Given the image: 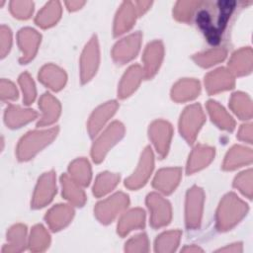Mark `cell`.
Returning a JSON list of instances; mask_svg holds the SVG:
<instances>
[{"instance_id": "obj_16", "label": "cell", "mask_w": 253, "mask_h": 253, "mask_svg": "<svg viewBox=\"0 0 253 253\" xmlns=\"http://www.w3.org/2000/svg\"><path fill=\"white\" fill-rule=\"evenodd\" d=\"M179 170L171 169V170H163L161 171L154 182L155 187L161 189L164 192L171 191L178 182L179 179Z\"/></svg>"}, {"instance_id": "obj_7", "label": "cell", "mask_w": 253, "mask_h": 253, "mask_svg": "<svg viewBox=\"0 0 253 253\" xmlns=\"http://www.w3.org/2000/svg\"><path fill=\"white\" fill-rule=\"evenodd\" d=\"M54 193V184H53V175L46 174L44 175L38 187L35 196L34 204L37 207H42L45 203H47Z\"/></svg>"}, {"instance_id": "obj_5", "label": "cell", "mask_w": 253, "mask_h": 253, "mask_svg": "<svg viewBox=\"0 0 253 253\" xmlns=\"http://www.w3.org/2000/svg\"><path fill=\"white\" fill-rule=\"evenodd\" d=\"M148 203L152 210V224L154 226L166 224L170 218V209L167 202L157 195H151L148 198Z\"/></svg>"}, {"instance_id": "obj_38", "label": "cell", "mask_w": 253, "mask_h": 253, "mask_svg": "<svg viewBox=\"0 0 253 253\" xmlns=\"http://www.w3.org/2000/svg\"><path fill=\"white\" fill-rule=\"evenodd\" d=\"M223 57H224V52L221 50H216V51L207 53L205 54V56H199V61L201 62V64L210 65L214 61L222 59Z\"/></svg>"}, {"instance_id": "obj_20", "label": "cell", "mask_w": 253, "mask_h": 253, "mask_svg": "<svg viewBox=\"0 0 253 253\" xmlns=\"http://www.w3.org/2000/svg\"><path fill=\"white\" fill-rule=\"evenodd\" d=\"M49 243V236L43 227L38 225L33 228L30 239V248L32 251H42Z\"/></svg>"}, {"instance_id": "obj_32", "label": "cell", "mask_w": 253, "mask_h": 253, "mask_svg": "<svg viewBox=\"0 0 253 253\" xmlns=\"http://www.w3.org/2000/svg\"><path fill=\"white\" fill-rule=\"evenodd\" d=\"M62 184L64 186V194L67 197V199L71 200L72 202L76 204H82L84 201L83 193L75 187L73 183H71L70 180H68L65 176L62 178Z\"/></svg>"}, {"instance_id": "obj_40", "label": "cell", "mask_w": 253, "mask_h": 253, "mask_svg": "<svg viewBox=\"0 0 253 253\" xmlns=\"http://www.w3.org/2000/svg\"><path fill=\"white\" fill-rule=\"evenodd\" d=\"M17 92L15 91L14 86L6 81H2V97L3 98H15Z\"/></svg>"}, {"instance_id": "obj_43", "label": "cell", "mask_w": 253, "mask_h": 253, "mask_svg": "<svg viewBox=\"0 0 253 253\" xmlns=\"http://www.w3.org/2000/svg\"><path fill=\"white\" fill-rule=\"evenodd\" d=\"M183 251H189V252H197V251H202V249H200L199 247H188V248H184Z\"/></svg>"}, {"instance_id": "obj_9", "label": "cell", "mask_w": 253, "mask_h": 253, "mask_svg": "<svg viewBox=\"0 0 253 253\" xmlns=\"http://www.w3.org/2000/svg\"><path fill=\"white\" fill-rule=\"evenodd\" d=\"M151 168H152V154L149 149H146V151L144 152L143 158L141 160V164L139 165V168L137 169L135 175L129 178L126 184L130 188H135L140 186L146 180L149 172L151 171Z\"/></svg>"}, {"instance_id": "obj_15", "label": "cell", "mask_w": 253, "mask_h": 253, "mask_svg": "<svg viewBox=\"0 0 253 253\" xmlns=\"http://www.w3.org/2000/svg\"><path fill=\"white\" fill-rule=\"evenodd\" d=\"M152 138L159 152L165 153L170 137V127L167 124L157 123L152 126Z\"/></svg>"}, {"instance_id": "obj_4", "label": "cell", "mask_w": 253, "mask_h": 253, "mask_svg": "<svg viewBox=\"0 0 253 253\" xmlns=\"http://www.w3.org/2000/svg\"><path fill=\"white\" fill-rule=\"evenodd\" d=\"M126 197L124 195L119 194L112 197L110 200H107L98 205L97 215L99 218L105 222H108L110 219H112L117 214V211L122 210L126 204Z\"/></svg>"}, {"instance_id": "obj_39", "label": "cell", "mask_w": 253, "mask_h": 253, "mask_svg": "<svg viewBox=\"0 0 253 253\" xmlns=\"http://www.w3.org/2000/svg\"><path fill=\"white\" fill-rule=\"evenodd\" d=\"M251 172L250 171H248L247 173H243V175L242 176H240L237 180H236V186H238L240 189H241V191H243L244 193H246L249 197H250V193H251V182H248V183H246L247 182V179L249 178V177H251V174H250ZM251 180V178L250 179H248V181H250Z\"/></svg>"}, {"instance_id": "obj_28", "label": "cell", "mask_w": 253, "mask_h": 253, "mask_svg": "<svg viewBox=\"0 0 253 253\" xmlns=\"http://www.w3.org/2000/svg\"><path fill=\"white\" fill-rule=\"evenodd\" d=\"M8 111V110H7ZM36 114L31 111H23L18 108H11L7 112L6 118L7 123L11 126H18L21 124H25L26 122L30 121L31 119L35 118Z\"/></svg>"}, {"instance_id": "obj_6", "label": "cell", "mask_w": 253, "mask_h": 253, "mask_svg": "<svg viewBox=\"0 0 253 253\" xmlns=\"http://www.w3.org/2000/svg\"><path fill=\"white\" fill-rule=\"evenodd\" d=\"M123 133V127L120 124H114L112 126L105 132V134L98 140V143L94 147L93 156L94 159L100 160L101 157L104 155V152L107 150V148L114 143Z\"/></svg>"}, {"instance_id": "obj_24", "label": "cell", "mask_w": 253, "mask_h": 253, "mask_svg": "<svg viewBox=\"0 0 253 253\" xmlns=\"http://www.w3.org/2000/svg\"><path fill=\"white\" fill-rule=\"evenodd\" d=\"M42 109L44 110V117L42 121L41 122V125L49 124L56 120V117L58 115V104L56 101H54L48 94L43 96L41 103Z\"/></svg>"}, {"instance_id": "obj_41", "label": "cell", "mask_w": 253, "mask_h": 253, "mask_svg": "<svg viewBox=\"0 0 253 253\" xmlns=\"http://www.w3.org/2000/svg\"><path fill=\"white\" fill-rule=\"evenodd\" d=\"M5 42H7V44L10 45V35H9V33L2 31V41H1V44H2V54H3V55H4V53H5V47H6V43H5Z\"/></svg>"}, {"instance_id": "obj_11", "label": "cell", "mask_w": 253, "mask_h": 253, "mask_svg": "<svg viewBox=\"0 0 253 253\" xmlns=\"http://www.w3.org/2000/svg\"><path fill=\"white\" fill-rule=\"evenodd\" d=\"M26 230L22 225H16L8 232L9 244L3 248V252H18L25 247Z\"/></svg>"}, {"instance_id": "obj_42", "label": "cell", "mask_w": 253, "mask_h": 253, "mask_svg": "<svg viewBox=\"0 0 253 253\" xmlns=\"http://www.w3.org/2000/svg\"><path fill=\"white\" fill-rule=\"evenodd\" d=\"M220 251H229V252H240V251H242V249H241V245H232L231 247H227V248H223V249H220Z\"/></svg>"}, {"instance_id": "obj_18", "label": "cell", "mask_w": 253, "mask_h": 253, "mask_svg": "<svg viewBox=\"0 0 253 253\" xmlns=\"http://www.w3.org/2000/svg\"><path fill=\"white\" fill-rule=\"evenodd\" d=\"M180 231H170L163 233L156 240L155 249L158 252H173L178 246Z\"/></svg>"}, {"instance_id": "obj_22", "label": "cell", "mask_w": 253, "mask_h": 253, "mask_svg": "<svg viewBox=\"0 0 253 253\" xmlns=\"http://www.w3.org/2000/svg\"><path fill=\"white\" fill-rule=\"evenodd\" d=\"M199 92V84L195 81L180 82L173 90V98L176 100H187L196 96Z\"/></svg>"}, {"instance_id": "obj_3", "label": "cell", "mask_w": 253, "mask_h": 253, "mask_svg": "<svg viewBox=\"0 0 253 253\" xmlns=\"http://www.w3.org/2000/svg\"><path fill=\"white\" fill-rule=\"evenodd\" d=\"M203 120V113L199 106H193L186 110L181 121V130L189 140L194 139Z\"/></svg>"}, {"instance_id": "obj_37", "label": "cell", "mask_w": 253, "mask_h": 253, "mask_svg": "<svg viewBox=\"0 0 253 253\" xmlns=\"http://www.w3.org/2000/svg\"><path fill=\"white\" fill-rule=\"evenodd\" d=\"M20 82H21V85L23 86V90L25 92V101L27 102V104H29V102L33 101V99L35 97V89H34L33 82L30 80V78L28 77L27 74H25L21 77Z\"/></svg>"}, {"instance_id": "obj_30", "label": "cell", "mask_w": 253, "mask_h": 253, "mask_svg": "<svg viewBox=\"0 0 253 253\" xmlns=\"http://www.w3.org/2000/svg\"><path fill=\"white\" fill-rule=\"evenodd\" d=\"M209 109L211 114V117L214 119V121H216V123H218L223 127L232 128L233 122H232L231 118L228 117L225 114V112L218 105H216L214 102H210Z\"/></svg>"}, {"instance_id": "obj_27", "label": "cell", "mask_w": 253, "mask_h": 253, "mask_svg": "<svg viewBox=\"0 0 253 253\" xmlns=\"http://www.w3.org/2000/svg\"><path fill=\"white\" fill-rule=\"evenodd\" d=\"M140 77V69L135 66L128 70L127 74H126V77L123 80L122 87H121V94L122 96H126L129 94L133 89H135L136 85L139 82Z\"/></svg>"}, {"instance_id": "obj_21", "label": "cell", "mask_w": 253, "mask_h": 253, "mask_svg": "<svg viewBox=\"0 0 253 253\" xmlns=\"http://www.w3.org/2000/svg\"><path fill=\"white\" fill-rule=\"evenodd\" d=\"M161 51L162 49L159 43H152L151 45L148 46L144 56L147 75H151L153 72H155L160 62Z\"/></svg>"}, {"instance_id": "obj_10", "label": "cell", "mask_w": 253, "mask_h": 253, "mask_svg": "<svg viewBox=\"0 0 253 253\" xmlns=\"http://www.w3.org/2000/svg\"><path fill=\"white\" fill-rule=\"evenodd\" d=\"M139 44V38L134 35L127 39H125L120 42L114 51V56L118 60H128L131 58L137 51Z\"/></svg>"}, {"instance_id": "obj_36", "label": "cell", "mask_w": 253, "mask_h": 253, "mask_svg": "<svg viewBox=\"0 0 253 253\" xmlns=\"http://www.w3.org/2000/svg\"><path fill=\"white\" fill-rule=\"evenodd\" d=\"M148 250L147 239L145 235H138L130 239L126 245V251L127 252H144Z\"/></svg>"}, {"instance_id": "obj_23", "label": "cell", "mask_w": 253, "mask_h": 253, "mask_svg": "<svg viewBox=\"0 0 253 253\" xmlns=\"http://www.w3.org/2000/svg\"><path fill=\"white\" fill-rule=\"evenodd\" d=\"M42 80L51 86L53 89H58L64 83V74L56 67H45L42 72Z\"/></svg>"}, {"instance_id": "obj_17", "label": "cell", "mask_w": 253, "mask_h": 253, "mask_svg": "<svg viewBox=\"0 0 253 253\" xmlns=\"http://www.w3.org/2000/svg\"><path fill=\"white\" fill-rule=\"evenodd\" d=\"M143 217H144L143 211H141L139 210L131 211L130 212H128L122 219V221L119 225L120 234L124 235L132 228L143 226Z\"/></svg>"}, {"instance_id": "obj_12", "label": "cell", "mask_w": 253, "mask_h": 253, "mask_svg": "<svg viewBox=\"0 0 253 253\" xmlns=\"http://www.w3.org/2000/svg\"><path fill=\"white\" fill-rule=\"evenodd\" d=\"M71 216L72 210H70L67 207L60 206L51 210L49 213L46 215V219L48 220L50 227L53 230H57L64 226L69 221Z\"/></svg>"}, {"instance_id": "obj_13", "label": "cell", "mask_w": 253, "mask_h": 253, "mask_svg": "<svg viewBox=\"0 0 253 253\" xmlns=\"http://www.w3.org/2000/svg\"><path fill=\"white\" fill-rule=\"evenodd\" d=\"M98 62V49L96 42L92 41L89 46L86 48L83 61H82V72H83V79H88L96 69V65Z\"/></svg>"}, {"instance_id": "obj_1", "label": "cell", "mask_w": 253, "mask_h": 253, "mask_svg": "<svg viewBox=\"0 0 253 253\" xmlns=\"http://www.w3.org/2000/svg\"><path fill=\"white\" fill-rule=\"evenodd\" d=\"M245 209V205L235 196L229 195L224 199L222 206H220L218 211V226L222 229L230 227L244 214Z\"/></svg>"}, {"instance_id": "obj_25", "label": "cell", "mask_w": 253, "mask_h": 253, "mask_svg": "<svg viewBox=\"0 0 253 253\" xmlns=\"http://www.w3.org/2000/svg\"><path fill=\"white\" fill-rule=\"evenodd\" d=\"M212 156L211 149L209 148H197L192 155L191 161L189 163V171L197 170L207 164Z\"/></svg>"}, {"instance_id": "obj_26", "label": "cell", "mask_w": 253, "mask_h": 253, "mask_svg": "<svg viewBox=\"0 0 253 253\" xmlns=\"http://www.w3.org/2000/svg\"><path fill=\"white\" fill-rule=\"evenodd\" d=\"M115 108H116V104L112 102L111 104L105 105L100 110H98V112H96V114L94 115L90 123L91 132H96L101 127L102 124H104V122L108 119V117L113 114Z\"/></svg>"}, {"instance_id": "obj_34", "label": "cell", "mask_w": 253, "mask_h": 253, "mask_svg": "<svg viewBox=\"0 0 253 253\" xmlns=\"http://www.w3.org/2000/svg\"><path fill=\"white\" fill-rule=\"evenodd\" d=\"M118 177L114 176V175H102L99 177L97 184H96V188H94V192L97 195H102L105 194L106 192L110 191V189H112L116 183H117Z\"/></svg>"}, {"instance_id": "obj_19", "label": "cell", "mask_w": 253, "mask_h": 253, "mask_svg": "<svg viewBox=\"0 0 253 253\" xmlns=\"http://www.w3.org/2000/svg\"><path fill=\"white\" fill-rule=\"evenodd\" d=\"M38 41H39V37L37 34L34 33V31L25 30L21 32L19 37V42L22 48L25 50V58H24L25 61L30 59L35 53Z\"/></svg>"}, {"instance_id": "obj_14", "label": "cell", "mask_w": 253, "mask_h": 253, "mask_svg": "<svg viewBox=\"0 0 253 253\" xmlns=\"http://www.w3.org/2000/svg\"><path fill=\"white\" fill-rule=\"evenodd\" d=\"M207 85L210 92H215L228 87L230 88L232 85V79L223 69H219L208 76Z\"/></svg>"}, {"instance_id": "obj_35", "label": "cell", "mask_w": 253, "mask_h": 253, "mask_svg": "<svg viewBox=\"0 0 253 253\" xmlns=\"http://www.w3.org/2000/svg\"><path fill=\"white\" fill-rule=\"evenodd\" d=\"M70 170H72V172L74 173L73 175L78 181H80V183L82 184L88 183L90 178V171H89L88 163H86L84 160L75 162L72 165V168Z\"/></svg>"}, {"instance_id": "obj_2", "label": "cell", "mask_w": 253, "mask_h": 253, "mask_svg": "<svg viewBox=\"0 0 253 253\" xmlns=\"http://www.w3.org/2000/svg\"><path fill=\"white\" fill-rule=\"evenodd\" d=\"M55 134V129L43 132H33L26 136L19 147V155L21 158H28L45 145Z\"/></svg>"}, {"instance_id": "obj_31", "label": "cell", "mask_w": 253, "mask_h": 253, "mask_svg": "<svg viewBox=\"0 0 253 253\" xmlns=\"http://www.w3.org/2000/svg\"><path fill=\"white\" fill-rule=\"evenodd\" d=\"M251 62V53L250 50H242L234 55L231 61V66L238 73H243L246 70V67L250 68Z\"/></svg>"}, {"instance_id": "obj_33", "label": "cell", "mask_w": 253, "mask_h": 253, "mask_svg": "<svg viewBox=\"0 0 253 253\" xmlns=\"http://www.w3.org/2000/svg\"><path fill=\"white\" fill-rule=\"evenodd\" d=\"M232 108L240 117H250L251 115V107L250 102L246 101L244 96H240V94H235L232 99Z\"/></svg>"}, {"instance_id": "obj_8", "label": "cell", "mask_w": 253, "mask_h": 253, "mask_svg": "<svg viewBox=\"0 0 253 253\" xmlns=\"http://www.w3.org/2000/svg\"><path fill=\"white\" fill-rule=\"evenodd\" d=\"M201 208H202V195L201 192L196 189L191 191L190 197L188 199V213H187V222L191 227H195L199 224L201 216Z\"/></svg>"}, {"instance_id": "obj_29", "label": "cell", "mask_w": 253, "mask_h": 253, "mask_svg": "<svg viewBox=\"0 0 253 253\" xmlns=\"http://www.w3.org/2000/svg\"><path fill=\"white\" fill-rule=\"evenodd\" d=\"M247 150L248 149H244L241 147H235L234 149H232L225 161V168H232L241 163H245L246 161H250L251 152Z\"/></svg>"}]
</instances>
